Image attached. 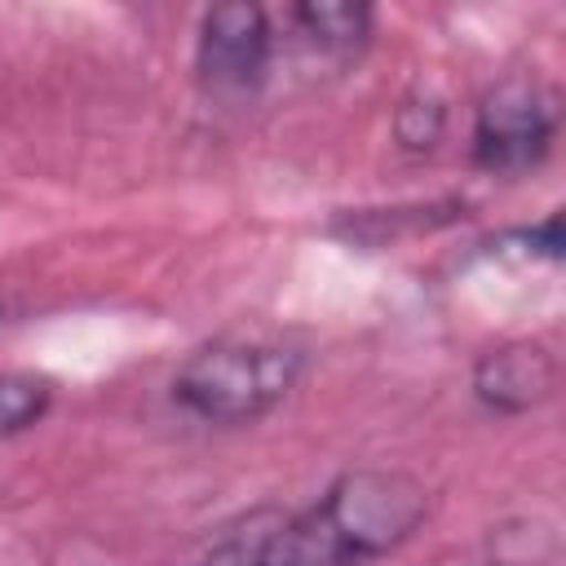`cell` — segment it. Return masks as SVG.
I'll return each instance as SVG.
<instances>
[{"mask_svg": "<svg viewBox=\"0 0 566 566\" xmlns=\"http://www.w3.org/2000/svg\"><path fill=\"white\" fill-rule=\"evenodd\" d=\"M557 133V106L531 75L500 80L473 119V159L486 172H526L535 168Z\"/></svg>", "mask_w": 566, "mask_h": 566, "instance_id": "cell-4", "label": "cell"}, {"mask_svg": "<svg viewBox=\"0 0 566 566\" xmlns=\"http://www.w3.org/2000/svg\"><path fill=\"white\" fill-rule=\"evenodd\" d=\"M301 376V354L265 336L199 345L172 376V398L203 424H252L274 411Z\"/></svg>", "mask_w": 566, "mask_h": 566, "instance_id": "cell-1", "label": "cell"}, {"mask_svg": "<svg viewBox=\"0 0 566 566\" xmlns=\"http://www.w3.org/2000/svg\"><path fill=\"white\" fill-rule=\"evenodd\" d=\"M53 402V385L35 371H0V438L31 429Z\"/></svg>", "mask_w": 566, "mask_h": 566, "instance_id": "cell-8", "label": "cell"}, {"mask_svg": "<svg viewBox=\"0 0 566 566\" xmlns=\"http://www.w3.org/2000/svg\"><path fill=\"white\" fill-rule=\"evenodd\" d=\"M535 544H553L548 526L539 522H509L491 535V562L495 566H539L548 553H535Z\"/></svg>", "mask_w": 566, "mask_h": 566, "instance_id": "cell-10", "label": "cell"}, {"mask_svg": "<svg viewBox=\"0 0 566 566\" xmlns=\"http://www.w3.org/2000/svg\"><path fill=\"white\" fill-rule=\"evenodd\" d=\"M557 385V363L539 340H509L478 358L473 398L495 416H522L539 407Z\"/></svg>", "mask_w": 566, "mask_h": 566, "instance_id": "cell-6", "label": "cell"}, {"mask_svg": "<svg viewBox=\"0 0 566 566\" xmlns=\"http://www.w3.org/2000/svg\"><path fill=\"white\" fill-rule=\"evenodd\" d=\"M318 513L358 562H371L416 535V526L429 513V495L411 473L354 469L327 486V495L318 500Z\"/></svg>", "mask_w": 566, "mask_h": 566, "instance_id": "cell-2", "label": "cell"}, {"mask_svg": "<svg viewBox=\"0 0 566 566\" xmlns=\"http://www.w3.org/2000/svg\"><path fill=\"white\" fill-rule=\"evenodd\" d=\"M292 22L310 49L332 62H349L371 40V9L358 0H305L292 9Z\"/></svg>", "mask_w": 566, "mask_h": 566, "instance_id": "cell-7", "label": "cell"}, {"mask_svg": "<svg viewBox=\"0 0 566 566\" xmlns=\"http://www.w3.org/2000/svg\"><path fill=\"white\" fill-rule=\"evenodd\" d=\"M274 57L270 13L248 0L212 4L199 22V80L212 93H252Z\"/></svg>", "mask_w": 566, "mask_h": 566, "instance_id": "cell-5", "label": "cell"}, {"mask_svg": "<svg viewBox=\"0 0 566 566\" xmlns=\"http://www.w3.org/2000/svg\"><path fill=\"white\" fill-rule=\"evenodd\" d=\"M442 128H447V111L438 97H424V93L402 97V106L394 115V137L402 150H433Z\"/></svg>", "mask_w": 566, "mask_h": 566, "instance_id": "cell-9", "label": "cell"}, {"mask_svg": "<svg viewBox=\"0 0 566 566\" xmlns=\"http://www.w3.org/2000/svg\"><path fill=\"white\" fill-rule=\"evenodd\" d=\"M203 566H363L327 526L318 504L310 509H256L226 526Z\"/></svg>", "mask_w": 566, "mask_h": 566, "instance_id": "cell-3", "label": "cell"}]
</instances>
